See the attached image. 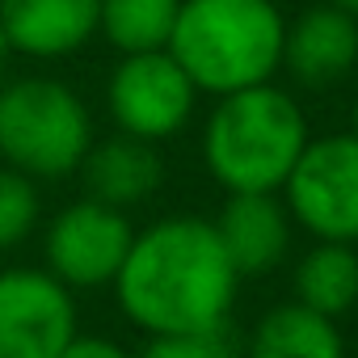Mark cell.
<instances>
[{"mask_svg":"<svg viewBox=\"0 0 358 358\" xmlns=\"http://www.w3.org/2000/svg\"><path fill=\"white\" fill-rule=\"evenodd\" d=\"M329 5H337V9H345V13L358 17V0H329Z\"/></svg>","mask_w":358,"mask_h":358,"instance_id":"obj_20","label":"cell"},{"mask_svg":"<svg viewBox=\"0 0 358 358\" xmlns=\"http://www.w3.org/2000/svg\"><path fill=\"white\" fill-rule=\"evenodd\" d=\"M308 139L299 101L266 80L215 97L203 122V164L228 194H278Z\"/></svg>","mask_w":358,"mask_h":358,"instance_id":"obj_2","label":"cell"},{"mask_svg":"<svg viewBox=\"0 0 358 358\" xmlns=\"http://www.w3.org/2000/svg\"><path fill=\"white\" fill-rule=\"evenodd\" d=\"M295 303L341 320L345 312L358 308V253L354 245L341 241H316L299 262H295Z\"/></svg>","mask_w":358,"mask_h":358,"instance_id":"obj_14","label":"cell"},{"mask_svg":"<svg viewBox=\"0 0 358 358\" xmlns=\"http://www.w3.org/2000/svg\"><path fill=\"white\" fill-rule=\"evenodd\" d=\"M135 358H241V354L224 324V329H199V333H156L143 341Z\"/></svg>","mask_w":358,"mask_h":358,"instance_id":"obj_17","label":"cell"},{"mask_svg":"<svg viewBox=\"0 0 358 358\" xmlns=\"http://www.w3.org/2000/svg\"><path fill=\"white\" fill-rule=\"evenodd\" d=\"M245 358H345V337L337 320L287 299L253 324Z\"/></svg>","mask_w":358,"mask_h":358,"instance_id":"obj_13","label":"cell"},{"mask_svg":"<svg viewBox=\"0 0 358 358\" xmlns=\"http://www.w3.org/2000/svg\"><path fill=\"white\" fill-rule=\"evenodd\" d=\"M131 220L118 207L97 199H76L51 215L43 232V266L68 291H101L114 282L127 249H131Z\"/></svg>","mask_w":358,"mask_h":358,"instance_id":"obj_7","label":"cell"},{"mask_svg":"<svg viewBox=\"0 0 358 358\" xmlns=\"http://www.w3.org/2000/svg\"><path fill=\"white\" fill-rule=\"evenodd\" d=\"M85 97L55 76H17L0 89V160L34 182L72 177L93 148Z\"/></svg>","mask_w":358,"mask_h":358,"instance_id":"obj_4","label":"cell"},{"mask_svg":"<svg viewBox=\"0 0 358 358\" xmlns=\"http://www.w3.org/2000/svg\"><path fill=\"white\" fill-rule=\"evenodd\" d=\"M9 47H5V38H0V89H5V80H9Z\"/></svg>","mask_w":358,"mask_h":358,"instance_id":"obj_19","label":"cell"},{"mask_svg":"<svg viewBox=\"0 0 358 358\" xmlns=\"http://www.w3.org/2000/svg\"><path fill=\"white\" fill-rule=\"evenodd\" d=\"M76 173H80L89 199H97L106 207H118V211H131V207L148 203L160 190L164 160H160L156 143L114 131L106 139H93V148L85 152Z\"/></svg>","mask_w":358,"mask_h":358,"instance_id":"obj_12","label":"cell"},{"mask_svg":"<svg viewBox=\"0 0 358 358\" xmlns=\"http://www.w3.org/2000/svg\"><path fill=\"white\" fill-rule=\"evenodd\" d=\"M101 0H0V38L22 59H68L97 38Z\"/></svg>","mask_w":358,"mask_h":358,"instance_id":"obj_9","label":"cell"},{"mask_svg":"<svg viewBox=\"0 0 358 358\" xmlns=\"http://www.w3.org/2000/svg\"><path fill=\"white\" fill-rule=\"evenodd\" d=\"M282 203L295 228L316 241H358V135L333 131L303 143L282 182Z\"/></svg>","mask_w":358,"mask_h":358,"instance_id":"obj_5","label":"cell"},{"mask_svg":"<svg viewBox=\"0 0 358 358\" xmlns=\"http://www.w3.org/2000/svg\"><path fill=\"white\" fill-rule=\"evenodd\" d=\"M110 287L122 316L139 333L156 337L224 329L241 274L224 253L211 220L164 215L131 236V249Z\"/></svg>","mask_w":358,"mask_h":358,"instance_id":"obj_1","label":"cell"},{"mask_svg":"<svg viewBox=\"0 0 358 358\" xmlns=\"http://www.w3.org/2000/svg\"><path fill=\"white\" fill-rule=\"evenodd\" d=\"M199 89L182 72L169 51H143V55H118L106 80V110L114 118V131L164 143L177 131H186L194 118Z\"/></svg>","mask_w":358,"mask_h":358,"instance_id":"obj_6","label":"cell"},{"mask_svg":"<svg viewBox=\"0 0 358 358\" xmlns=\"http://www.w3.org/2000/svg\"><path fill=\"white\" fill-rule=\"evenodd\" d=\"M350 131H354V135H358V106H354V127H350Z\"/></svg>","mask_w":358,"mask_h":358,"instance_id":"obj_21","label":"cell"},{"mask_svg":"<svg viewBox=\"0 0 358 358\" xmlns=\"http://www.w3.org/2000/svg\"><path fill=\"white\" fill-rule=\"evenodd\" d=\"M358 64V17L337 5H316L287 22L282 68L303 89H329Z\"/></svg>","mask_w":358,"mask_h":358,"instance_id":"obj_10","label":"cell"},{"mask_svg":"<svg viewBox=\"0 0 358 358\" xmlns=\"http://www.w3.org/2000/svg\"><path fill=\"white\" fill-rule=\"evenodd\" d=\"M76 333V291L47 266L0 270V358H59Z\"/></svg>","mask_w":358,"mask_h":358,"instance_id":"obj_8","label":"cell"},{"mask_svg":"<svg viewBox=\"0 0 358 358\" xmlns=\"http://www.w3.org/2000/svg\"><path fill=\"white\" fill-rule=\"evenodd\" d=\"M211 224L241 278L270 274L287 257L291 228H295L282 194H228Z\"/></svg>","mask_w":358,"mask_h":358,"instance_id":"obj_11","label":"cell"},{"mask_svg":"<svg viewBox=\"0 0 358 358\" xmlns=\"http://www.w3.org/2000/svg\"><path fill=\"white\" fill-rule=\"evenodd\" d=\"M59 358H135L127 345H118L114 337H101V333H76Z\"/></svg>","mask_w":358,"mask_h":358,"instance_id":"obj_18","label":"cell"},{"mask_svg":"<svg viewBox=\"0 0 358 358\" xmlns=\"http://www.w3.org/2000/svg\"><path fill=\"white\" fill-rule=\"evenodd\" d=\"M287 17L274 0H182L169 55L199 93L224 97L274 80Z\"/></svg>","mask_w":358,"mask_h":358,"instance_id":"obj_3","label":"cell"},{"mask_svg":"<svg viewBox=\"0 0 358 358\" xmlns=\"http://www.w3.org/2000/svg\"><path fill=\"white\" fill-rule=\"evenodd\" d=\"M182 0H101L97 5V38H106L118 55L169 51Z\"/></svg>","mask_w":358,"mask_h":358,"instance_id":"obj_15","label":"cell"},{"mask_svg":"<svg viewBox=\"0 0 358 358\" xmlns=\"http://www.w3.org/2000/svg\"><path fill=\"white\" fill-rule=\"evenodd\" d=\"M38 215H43L38 182L9 164H0V253L30 241V232L38 228Z\"/></svg>","mask_w":358,"mask_h":358,"instance_id":"obj_16","label":"cell"}]
</instances>
